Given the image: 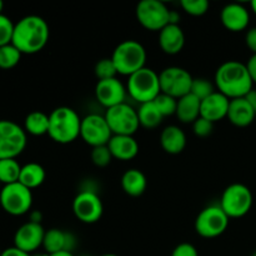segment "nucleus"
Wrapping results in <instances>:
<instances>
[{"label":"nucleus","instance_id":"nucleus-5","mask_svg":"<svg viewBox=\"0 0 256 256\" xmlns=\"http://www.w3.org/2000/svg\"><path fill=\"white\" fill-rule=\"evenodd\" d=\"M126 92L130 98L139 104L154 102L162 92L159 74L150 68H142V70L130 75L128 79Z\"/></svg>","mask_w":256,"mask_h":256},{"label":"nucleus","instance_id":"nucleus-48","mask_svg":"<svg viewBox=\"0 0 256 256\" xmlns=\"http://www.w3.org/2000/svg\"><path fill=\"white\" fill-rule=\"evenodd\" d=\"M32 256H49V254H46V252H42V254H34Z\"/></svg>","mask_w":256,"mask_h":256},{"label":"nucleus","instance_id":"nucleus-26","mask_svg":"<svg viewBox=\"0 0 256 256\" xmlns=\"http://www.w3.org/2000/svg\"><path fill=\"white\" fill-rule=\"evenodd\" d=\"M45 178H46V172L42 165L38 162H29L22 166L19 182L26 186L28 189L32 190L35 188H39L45 182Z\"/></svg>","mask_w":256,"mask_h":256},{"label":"nucleus","instance_id":"nucleus-32","mask_svg":"<svg viewBox=\"0 0 256 256\" xmlns=\"http://www.w3.org/2000/svg\"><path fill=\"white\" fill-rule=\"evenodd\" d=\"M216 92L215 90V85L212 82H209L205 78H196V79L192 80V94L194 96H196L198 99L202 102V100L206 99L208 96H210L212 94Z\"/></svg>","mask_w":256,"mask_h":256},{"label":"nucleus","instance_id":"nucleus-9","mask_svg":"<svg viewBox=\"0 0 256 256\" xmlns=\"http://www.w3.org/2000/svg\"><path fill=\"white\" fill-rule=\"evenodd\" d=\"M135 14L139 24L150 32H160L169 25L170 9L160 0H142Z\"/></svg>","mask_w":256,"mask_h":256},{"label":"nucleus","instance_id":"nucleus-47","mask_svg":"<svg viewBox=\"0 0 256 256\" xmlns=\"http://www.w3.org/2000/svg\"><path fill=\"white\" fill-rule=\"evenodd\" d=\"M2 9H4V2L0 0V14H2Z\"/></svg>","mask_w":256,"mask_h":256},{"label":"nucleus","instance_id":"nucleus-18","mask_svg":"<svg viewBox=\"0 0 256 256\" xmlns=\"http://www.w3.org/2000/svg\"><path fill=\"white\" fill-rule=\"evenodd\" d=\"M230 99H228L222 92H216L208 96L206 99L202 100L200 105V116L209 120L212 124L225 119L229 112Z\"/></svg>","mask_w":256,"mask_h":256},{"label":"nucleus","instance_id":"nucleus-42","mask_svg":"<svg viewBox=\"0 0 256 256\" xmlns=\"http://www.w3.org/2000/svg\"><path fill=\"white\" fill-rule=\"evenodd\" d=\"M245 99H246L248 102H249V104L252 105V109H254V112H256V90L252 89V92H250L249 94H248L246 96H245Z\"/></svg>","mask_w":256,"mask_h":256},{"label":"nucleus","instance_id":"nucleus-49","mask_svg":"<svg viewBox=\"0 0 256 256\" xmlns=\"http://www.w3.org/2000/svg\"><path fill=\"white\" fill-rule=\"evenodd\" d=\"M102 256H118V255H115V254H104V255H102Z\"/></svg>","mask_w":256,"mask_h":256},{"label":"nucleus","instance_id":"nucleus-38","mask_svg":"<svg viewBox=\"0 0 256 256\" xmlns=\"http://www.w3.org/2000/svg\"><path fill=\"white\" fill-rule=\"evenodd\" d=\"M172 256H199L196 248L190 242H182L172 250Z\"/></svg>","mask_w":256,"mask_h":256},{"label":"nucleus","instance_id":"nucleus-40","mask_svg":"<svg viewBox=\"0 0 256 256\" xmlns=\"http://www.w3.org/2000/svg\"><path fill=\"white\" fill-rule=\"evenodd\" d=\"M246 66H248V70H249L250 76H252V82L256 84V54L250 56V59L248 60L246 62Z\"/></svg>","mask_w":256,"mask_h":256},{"label":"nucleus","instance_id":"nucleus-15","mask_svg":"<svg viewBox=\"0 0 256 256\" xmlns=\"http://www.w3.org/2000/svg\"><path fill=\"white\" fill-rule=\"evenodd\" d=\"M45 232L46 230H44L42 224L32 222H25L15 232L14 246L28 254H32L42 246Z\"/></svg>","mask_w":256,"mask_h":256},{"label":"nucleus","instance_id":"nucleus-12","mask_svg":"<svg viewBox=\"0 0 256 256\" xmlns=\"http://www.w3.org/2000/svg\"><path fill=\"white\" fill-rule=\"evenodd\" d=\"M194 78L188 70L179 66L165 68L159 74L160 89L164 94L170 95L175 99L185 96L192 92Z\"/></svg>","mask_w":256,"mask_h":256},{"label":"nucleus","instance_id":"nucleus-1","mask_svg":"<svg viewBox=\"0 0 256 256\" xmlns=\"http://www.w3.org/2000/svg\"><path fill=\"white\" fill-rule=\"evenodd\" d=\"M50 30L46 20L39 15H28L14 25L12 44L22 54H35L49 42Z\"/></svg>","mask_w":256,"mask_h":256},{"label":"nucleus","instance_id":"nucleus-23","mask_svg":"<svg viewBox=\"0 0 256 256\" xmlns=\"http://www.w3.org/2000/svg\"><path fill=\"white\" fill-rule=\"evenodd\" d=\"M186 135L182 128L176 125H169L164 128L160 134V145L162 150L170 155H178L186 148Z\"/></svg>","mask_w":256,"mask_h":256},{"label":"nucleus","instance_id":"nucleus-4","mask_svg":"<svg viewBox=\"0 0 256 256\" xmlns=\"http://www.w3.org/2000/svg\"><path fill=\"white\" fill-rule=\"evenodd\" d=\"M112 59L116 66L118 74L130 76L145 68L146 50L136 40H124L114 49Z\"/></svg>","mask_w":256,"mask_h":256},{"label":"nucleus","instance_id":"nucleus-33","mask_svg":"<svg viewBox=\"0 0 256 256\" xmlns=\"http://www.w3.org/2000/svg\"><path fill=\"white\" fill-rule=\"evenodd\" d=\"M154 102L164 118L172 116V115H174L175 112H176L178 99L170 96V95L164 94V92H160V94L156 96V99L154 100Z\"/></svg>","mask_w":256,"mask_h":256},{"label":"nucleus","instance_id":"nucleus-2","mask_svg":"<svg viewBox=\"0 0 256 256\" xmlns=\"http://www.w3.org/2000/svg\"><path fill=\"white\" fill-rule=\"evenodd\" d=\"M252 86L254 82L244 62L229 60L222 62L215 72V88L230 100L245 98L254 89Z\"/></svg>","mask_w":256,"mask_h":256},{"label":"nucleus","instance_id":"nucleus-10","mask_svg":"<svg viewBox=\"0 0 256 256\" xmlns=\"http://www.w3.org/2000/svg\"><path fill=\"white\" fill-rule=\"evenodd\" d=\"M0 205L4 212L14 216L26 214L32 205V190L19 182L4 185L0 192Z\"/></svg>","mask_w":256,"mask_h":256},{"label":"nucleus","instance_id":"nucleus-17","mask_svg":"<svg viewBox=\"0 0 256 256\" xmlns=\"http://www.w3.org/2000/svg\"><path fill=\"white\" fill-rule=\"evenodd\" d=\"M220 20L229 32H239L246 30L250 22V12L246 6L239 2L225 5L220 12Z\"/></svg>","mask_w":256,"mask_h":256},{"label":"nucleus","instance_id":"nucleus-35","mask_svg":"<svg viewBox=\"0 0 256 256\" xmlns=\"http://www.w3.org/2000/svg\"><path fill=\"white\" fill-rule=\"evenodd\" d=\"M90 156H92V164L98 168L108 166V165L112 162V160L114 159L108 145H102V146L92 148Z\"/></svg>","mask_w":256,"mask_h":256},{"label":"nucleus","instance_id":"nucleus-22","mask_svg":"<svg viewBox=\"0 0 256 256\" xmlns=\"http://www.w3.org/2000/svg\"><path fill=\"white\" fill-rule=\"evenodd\" d=\"M256 116V112L245 98L230 100L228 119L232 125L238 128H246L252 124Z\"/></svg>","mask_w":256,"mask_h":256},{"label":"nucleus","instance_id":"nucleus-45","mask_svg":"<svg viewBox=\"0 0 256 256\" xmlns=\"http://www.w3.org/2000/svg\"><path fill=\"white\" fill-rule=\"evenodd\" d=\"M49 256H75V255L70 252H56V254H52Z\"/></svg>","mask_w":256,"mask_h":256},{"label":"nucleus","instance_id":"nucleus-19","mask_svg":"<svg viewBox=\"0 0 256 256\" xmlns=\"http://www.w3.org/2000/svg\"><path fill=\"white\" fill-rule=\"evenodd\" d=\"M75 245H76V239L72 232H62V230L55 229V228L45 232L42 248L46 254L52 255L60 252H72Z\"/></svg>","mask_w":256,"mask_h":256},{"label":"nucleus","instance_id":"nucleus-7","mask_svg":"<svg viewBox=\"0 0 256 256\" xmlns=\"http://www.w3.org/2000/svg\"><path fill=\"white\" fill-rule=\"evenodd\" d=\"M230 218L220 205H209L198 214L195 219V232L205 239H214L226 232Z\"/></svg>","mask_w":256,"mask_h":256},{"label":"nucleus","instance_id":"nucleus-44","mask_svg":"<svg viewBox=\"0 0 256 256\" xmlns=\"http://www.w3.org/2000/svg\"><path fill=\"white\" fill-rule=\"evenodd\" d=\"M42 214L38 210L32 212L30 214V222H36V224H42Z\"/></svg>","mask_w":256,"mask_h":256},{"label":"nucleus","instance_id":"nucleus-46","mask_svg":"<svg viewBox=\"0 0 256 256\" xmlns=\"http://www.w3.org/2000/svg\"><path fill=\"white\" fill-rule=\"evenodd\" d=\"M250 8H252V12L256 15V0H252V2H250Z\"/></svg>","mask_w":256,"mask_h":256},{"label":"nucleus","instance_id":"nucleus-41","mask_svg":"<svg viewBox=\"0 0 256 256\" xmlns=\"http://www.w3.org/2000/svg\"><path fill=\"white\" fill-rule=\"evenodd\" d=\"M2 256H32V254H28V252L18 249L16 246H12L5 249L4 252H2Z\"/></svg>","mask_w":256,"mask_h":256},{"label":"nucleus","instance_id":"nucleus-3","mask_svg":"<svg viewBox=\"0 0 256 256\" xmlns=\"http://www.w3.org/2000/svg\"><path fill=\"white\" fill-rule=\"evenodd\" d=\"M82 118L69 106H59L49 115L48 135L58 144H70L80 136Z\"/></svg>","mask_w":256,"mask_h":256},{"label":"nucleus","instance_id":"nucleus-11","mask_svg":"<svg viewBox=\"0 0 256 256\" xmlns=\"http://www.w3.org/2000/svg\"><path fill=\"white\" fill-rule=\"evenodd\" d=\"M104 116L112 135H132L134 136L135 132L139 130L140 122L138 110H135L126 102L106 109Z\"/></svg>","mask_w":256,"mask_h":256},{"label":"nucleus","instance_id":"nucleus-27","mask_svg":"<svg viewBox=\"0 0 256 256\" xmlns=\"http://www.w3.org/2000/svg\"><path fill=\"white\" fill-rule=\"evenodd\" d=\"M138 116H139L140 126H144L146 129H155L162 124L164 119L154 102L140 104L138 109Z\"/></svg>","mask_w":256,"mask_h":256},{"label":"nucleus","instance_id":"nucleus-50","mask_svg":"<svg viewBox=\"0 0 256 256\" xmlns=\"http://www.w3.org/2000/svg\"><path fill=\"white\" fill-rule=\"evenodd\" d=\"M252 256H256V252H254V254H252Z\"/></svg>","mask_w":256,"mask_h":256},{"label":"nucleus","instance_id":"nucleus-8","mask_svg":"<svg viewBox=\"0 0 256 256\" xmlns=\"http://www.w3.org/2000/svg\"><path fill=\"white\" fill-rule=\"evenodd\" d=\"M26 146V132L12 120H0V160L15 159Z\"/></svg>","mask_w":256,"mask_h":256},{"label":"nucleus","instance_id":"nucleus-13","mask_svg":"<svg viewBox=\"0 0 256 256\" xmlns=\"http://www.w3.org/2000/svg\"><path fill=\"white\" fill-rule=\"evenodd\" d=\"M72 212L84 224H94L102 216L104 206L99 195L92 190H82L72 202Z\"/></svg>","mask_w":256,"mask_h":256},{"label":"nucleus","instance_id":"nucleus-28","mask_svg":"<svg viewBox=\"0 0 256 256\" xmlns=\"http://www.w3.org/2000/svg\"><path fill=\"white\" fill-rule=\"evenodd\" d=\"M24 130L34 136H42L49 132V115L42 112H32L28 114L24 122Z\"/></svg>","mask_w":256,"mask_h":256},{"label":"nucleus","instance_id":"nucleus-36","mask_svg":"<svg viewBox=\"0 0 256 256\" xmlns=\"http://www.w3.org/2000/svg\"><path fill=\"white\" fill-rule=\"evenodd\" d=\"M14 22L4 14H0V46L12 42L14 32Z\"/></svg>","mask_w":256,"mask_h":256},{"label":"nucleus","instance_id":"nucleus-31","mask_svg":"<svg viewBox=\"0 0 256 256\" xmlns=\"http://www.w3.org/2000/svg\"><path fill=\"white\" fill-rule=\"evenodd\" d=\"M94 72L95 76L98 78V82H100V80L114 79L118 75L116 66H115L112 58H104V59L99 60V62L95 64Z\"/></svg>","mask_w":256,"mask_h":256},{"label":"nucleus","instance_id":"nucleus-14","mask_svg":"<svg viewBox=\"0 0 256 256\" xmlns=\"http://www.w3.org/2000/svg\"><path fill=\"white\" fill-rule=\"evenodd\" d=\"M112 136V130L102 115L89 114L82 119L80 138L92 148L108 145Z\"/></svg>","mask_w":256,"mask_h":256},{"label":"nucleus","instance_id":"nucleus-51","mask_svg":"<svg viewBox=\"0 0 256 256\" xmlns=\"http://www.w3.org/2000/svg\"><path fill=\"white\" fill-rule=\"evenodd\" d=\"M2 252H0V256H2Z\"/></svg>","mask_w":256,"mask_h":256},{"label":"nucleus","instance_id":"nucleus-29","mask_svg":"<svg viewBox=\"0 0 256 256\" xmlns=\"http://www.w3.org/2000/svg\"><path fill=\"white\" fill-rule=\"evenodd\" d=\"M20 172H22V166L15 159L0 160V182L4 185L19 182Z\"/></svg>","mask_w":256,"mask_h":256},{"label":"nucleus","instance_id":"nucleus-21","mask_svg":"<svg viewBox=\"0 0 256 256\" xmlns=\"http://www.w3.org/2000/svg\"><path fill=\"white\" fill-rule=\"evenodd\" d=\"M185 45V34L180 25L169 24L159 32V46L165 54L176 55Z\"/></svg>","mask_w":256,"mask_h":256},{"label":"nucleus","instance_id":"nucleus-25","mask_svg":"<svg viewBox=\"0 0 256 256\" xmlns=\"http://www.w3.org/2000/svg\"><path fill=\"white\" fill-rule=\"evenodd\" d=\"M148 186V180L144 172L139 169H129L122 174V188L129 196H142Z\"/></svg>","mask_w":256,"mask_h":256},{"label":"nucleus","instance_id":"nucleus-24","mask_svg":"<svg viewBox=\"0 0 256 256\" xmlns=\"http://www.w3.org/2000/svg\"><path fill=\"white\" fill-rule=\"evenodd\" d=\"M200 105H202V102L190 92L178 99L175 115L184 124H194L200 118Z\"/></svg>","mask_w":256,"mask_h":256},{"label":"nucleus","instance_id":"nucleus-43","mask_svg":"<svg viewBox=\"0 0 256 256\" xmlns=\"http://www.w3.org/2000/svg\"><path fill=\"white\" fill-rule=\"evenodd\" d=\"M180 22V14L176 12V10H170L169 15V24L172 25H179Z\"/></svg>","mask_w":256,"mask_h":256},{"label":"nucleus","instance_id":"nucleus-6","mask_svg":"<svg viewBox=\"0 0 256 256\" xmlns=\"http://www.w3.org/2000/svg\"><path fill=\"white\" fill-rule=\"evenodd\" d=\"M252 190L246 185L235 182L222 192L219 205L230 219H239L252 210Z\"/></svg>","mask_w":256,"mask_h":256},{"label":"nucleus","instance_id":"nucleus-20","mask_svg":"<svg viewBox=\"0 0 256 256\" xmlns=\"http://www.w3.org/2000/svg\"><path fill=\"white\" fill-rule=\"evenodd\" d=\"M108 146L112 158L122 162L132 160L139 154V144L132 135H112Z\"/></svg>","mask_w":256,"mask_h":256},{"label":"nucleus","instance_id":"nucleus-30","mask_svg":"<svg viewBox=\"0 0 256 256\" xmlns=\"http://www.w3.org/2000/svg\"><path fill=\"white\" fill-rule=\"evenodd\" d=\"M22 52L10 42L0 46V69H12L19 64L22 59Z\"/></svg>","mask_w":256,"mask_h":256},{"label":"nucleus","instance_id":"nucleus-16","mask_svg":"<svg viewBox=\"0 0 256 256\" xmlns=\"http://www.w3.org/2000/svg\"><path fill=\"white\" fill-rule=\"evenodd\" d=\"M126 92V88L122 85V82L118 78L100 80V82H96V86H95L96 100L106 109L124 104Z\"/></svg>","mask_w":256,"mask_h":256},{"label":"nucleus","instance_id":"nucleus-37","mask_svg":"<svg viewBox=\"0 0 256 256\" xmlns=\"http://www.w3.org/2000/svg\"><path fill=\"white\" fill-rule=\"evenodd\" d=\"M212 129H214V124L202 116L192 124V132H194V134L199 138L209 136L212 132Z\"/></svg>","mask_w":256,"mask_h":256},{"label":"nucleus","instance_id":"nucleus-39","mask_svg":"<svg viewBox=\"0 0 256 256\" xmlns=\"http://www.w3.org/2000/svg\"><path fill=\"white\" fill-rule=\"evenodd\" d=\"M245 42H246V46L249 48L250 52H252V55L256 54V26L250 28L246 32L245 35Z\"/></svg>","mask_w":256,"mask_h":256},{"label":"nucleus","instance_id":"nucleus-34","mask_svg":"<svg viewBox=\"0 0 256 256\" xmlns=\"http://www.w3.org/2000/svg\"><path fill=\"white\" fill-rule=\"evenodd\" d=\"M180 6L186 14L192 16H202L206 14L210 4L206 0H182L180 2Z\"/></svg>","mask_w":256,"mask_h":256}]
</instances>
